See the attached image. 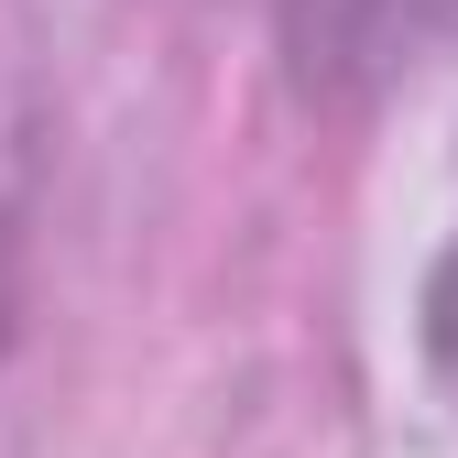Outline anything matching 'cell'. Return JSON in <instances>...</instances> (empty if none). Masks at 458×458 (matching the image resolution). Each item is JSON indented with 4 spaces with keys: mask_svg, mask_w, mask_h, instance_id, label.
Returning <instances> with one entry per match:
<instances>
[{
    "mask_svg": "<svg viewBox=\"0 0 458 458\" xmlns=\"http://www.w3.org/2000/svg\"><path fill=\"white\" fill-rule=\"evenodd\" d=\"M458 33V0H284V44H295L306 88H382Z\"/></svg>",
    "mask_w": 458,
    "mask_h": 458,
    "instance_id": "6da1fadb",
    "label": "cell"
},
{
    "mask_svg": "<svg viewBox=\"0 0 458 458\" xmlns=\"http://www.w3.org/2000/svg\"><path fill=\"white\" fill-rule=\"evenodd\" d=\"M426 338H437V371L458 382V251H447V273H437V295H426Z\"/></svg>",
    "mask_w": 458,
    "mask_h": 458,
    "instance_id": "7a4b0ae2",
    "label": "cell"
},
{
    "mask_svg": "<svg viewBox=\"0 0 458 458\" xmlns=\"http://www.w3.org/2000/svg\"><path fill=\"white\" fill-rule=\"evenodd\" d=\"M0 338H12V229H0Z\"/></svg>",
    "mask_w": 458,
    "mask_h": 458,
    "instance_id": "3957f363",
    "label": "cell"
}]
</instances>
